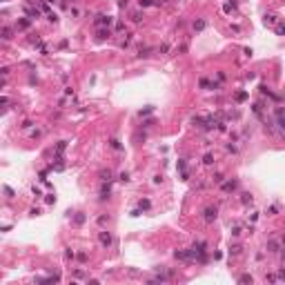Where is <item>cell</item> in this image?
Instances as JSON below:
<instances>
[{
	"label": "cell",
	"instance_id": "cell-40",
	"mask_svg": "<svg viewBox=\"0 0 285 285\" xmlns=\"http://www.w3.org/2000/svg\"><path fill=\"white\" fill-rule=\"evenodd\" d=\"M31 125H34V122H31V120H25V122H22V129H29Z\"/></svg>",
	"mask_w": 285,
	"mask_h": 285
},
{
	"label": "cell",
	"instance_id": "cell-41",
	"mask_svg": "<svg viewBox=\"0 0 285 285\" xmlns=\"http://www.w3.org/2000/svg\"><path fill=\"white\" fill-rule=\"evenodd\" d=\"M5 194H7L9 198H11V196H14V189H11V187H5Z\"/></svg>",
	"mask_w": 285,
	"mask_h": 285
},
{
	"label": "cell",
	"instance_id": "cell-34",
	"mask_svg": "<svg viewBox=\"0 0 285 285\" xmlns=\"http://www.w3.org/2000/svg\"><path fill=\"white\" fill-rule=\"evenodd\" d=\"M151 111H154V107H145V109L140 111V116H147V114H151Z\"/></svg>",
	"mask_w": 285,
	"mask_h": 285
},
{
	"label": "cell",
	"instance_id": "cell-32",
	"mask_svg": "<svg viewBox=\"0 0 285 285\" xmlns=\"http://www.w3.org/2000/svg\"><path fill=\"white\" fill-rule=\"evenodd\" d=\"M118 180H122V183H127V180H129V174H127V172H122V174L118 176Z\"/></svg>",
	"mask_w": 285,
	"mask_h": 285
},
{
	"label": "cell",
	"instance_id": "cell-4",
	"mask_svg": "<svg viewBox=\"0 0 285 285\" xmlns=\"http://www.w3.org/2000/svg\"><path fill=\"white\" fill-rule=\"evenodd\" d=\"M111 180H102V185H100V201H107V198L111 196Z\"/></svg>",
	"mask_w": 285,
	"mask_h": 285
},
{
	"label": "cell",
	"instance_id": "cell-15",
	"mask_svg": "<svg viewBox=\"0 0 285 285\" xmlns=\"http://www.w3.org/2000/svg\"><path fill=\"white\" fill-rule=\"evenodd\" d=\"M109 36H111L109 27H107V29H98V38H100V40H105V38H109Z\"/></svg>",
	"mask_w": 285,
	"mask_h": 285
},
{
	"label": "cell",
	"instance_id": "cell-18",
	"mask_svg": "<svg viewBox=\"0 0 285 285\" xmlns=\"http://www.w3.org/2000/svg\"><path fill=\"white\" fill-rule=\"evenodd\" d=\"M65 147H67V140H60V142H58V147H56V154L60 156L62 151H65Z\"/></svg>",
	"mask_w": 285,
	"mask_h": 285
},
{
	"label": "cell",
	"instance_id": "cell-43",
	"mask_svg": "<svg viewBox=\"0 0 285 285\" xmlns=\"http://www.w3.org/2000/svg\"><path fill=\"white\" fill-rule=\"evenodd\" d=\"M281 261H283V265H285V247L281 250Z\"/></svg>",
	"mask_w": 285,
	"mask_h": 285
},
{
	"label": "cell",
	"instance_id": "cell-11",
	"mask_svg": "<svg viewBox=\"0 0 285 285\" xmlns=\"http://www.w3.org/2000/svg\"><path fill=\"white\" fill-rule=\"evenodd\" d=\"M11 38H14V29H11V27H2V40H11Z\"/></svg>",
	"mask_w": 285,
	"mask_h": 285
},
{
	"label": "cell",
	"instance_id": "cell-6",
	"mask_svg": "<svg viewBox=\"0 0 285 285\" xmlns=\"http://www.w3.org/2000/svg\"><path fill=\"white\" fill-rule=\"evenodd\" d=\"M25 14H27V18H31V20L40 18V11H38V9H34V5H29V2L25 5Z\"/></svg>",
	"mask_w": 285,
	"mask_h": 285
},
{
	"label": "cell",
	"instance_id": "cell-26",
	"mask_svg": "<svg viewBox=\"0 0 285 285\" xmlns=\"http://www.w3.org/2000/svg\"><path fill=\"white\" fill-rule=\"evenodd\" d=\"M69 14H71L74 18H80V9H78V7H71V9H69Z\"/></svg>",
	"mask_w": 285,
	"mask_h": 285
},
{
	"label": "cell",
	"instance_id": "cell-37",
	"mask_svg": "<svg viewBox=\"0 0 285 285\" xmlns=\"http://www.w3.org/2000/svg\"><path fill=\"white\" fill-rule=\"evenodd\" d=\"M74 279H85V274H82L80 270H76V272H74Z\"/></svg>",
	"mask_w": 285,
	"mask_h": 285
},
{
	"label": "cell",
	"instance_id": "cell-16",
	"mask_svg": "<svg viewBox=\"0 0 285 285\" xmlns=\"http://www.w3.org/2000/svg\"><path fill=\"white\" fill-rule=\"evenodd\" d=\"M100 180H111V169H102V172H100Z\"/></svg>",
	"mask_w": 285,
	"mask_h": 285
},
{
	"label": "cell",
	"instance_id": "cell-42",
	"mask_svg": "<svg viewBox=\"0 0 285 285\" xmlns=\"http://www.w3.org/2000/svg\"><path fill=\"white\" fill-rule=\"evenodd\" d=\"M276 276H279V281H285V270H281V272L276 274Z\"/></svg>",
	"mask_w": 285,
	"mask_h": 285
},
{
	"label": "cell",
	"instance_id": "cell-29",
	"mask_svg": "<svg viewBox=\"0 0 285 285\" xmlns=\"http://www.w3.org/2000/svg\"><path fill=\"white\" fill-rule=\"evenodd\" d=\"M241 245H232V247H230V254H241Z\"/></svg>",
	"mask_w": 285,
	"mask_h": 285
},
{
	"label": "cell",
	"instance_id": "cell-30",
	"mask_svg": "<svg viewBox=\"0 0 285 285\" xmlns=\"http://www.w3.org/2000/svg\"><path fill=\"white\" fill-rule=\"evenodd\" d=\"M194 29H198V31H201V29H205V20H198V22H194Z\"/></svg>",
	"mask_w": 285,
	"mask_h": 285
},
{
	"label": "cell",
	"instance_id": "cell-21",
	"mask_svg": "<svg viewBox=\"0 0 285 285\" xmlns=\"http://www.w3.org/2000/svg\"><path fill=\"white\" fill-rule=\"evenodd\" d=\"M74 256H76V254H74V250H71V247L65 250V261H74Z\"/></svg>",
	"mask_w": 285,
	"mask_h": 285
},
{
	"label": "cell",
	"instance_id": "cell-1",
	"mask_svg": "<svg viewBox=\"0 0 285 285\" xmlns=\"http://www.w3.org/2000/svg\"><path fill=\"white\" fill-rule=\"evenodd\" d=\"M98 241H100V245H102V247H111V245H114V239H111V232H107V230H100L98 232Z\"/></svg>",
	"mask_w": 285,
	"mask_h": 285
},
{
	"label": "cell",
	"instance_id": "cell-22",
	"mask_svg": "<svg viewBox=\"0 0 285 285\" xmlns=\"http://www.w3.org/2000/svg\"><path fill=\"white\" fill-rule=\"evenodd\" d=\"M214 163V154H205V158H203V165H212Z\"/></svg>",
	"mask_w": 285,
	"mask_h": 285
},
{
	"label": "cell",
	"instance_id": "cell-35",
	"mask_svg": "<svg viewBox=\"0 0 285 285\" xmlns=\"http://www.w3.org/2000/svg\"><path fill=\"white\" fill-rule=\"evenodd\" d=\"M31 192H34V198H40V189H38V187H36V185H34V187H31Z\"/></svg>",
	"mask_w": 285,
	"mask_h": 285
},
{
	"label": "cell",
	"instance_id": "cell-31",
	"mask_svg": "<svg viewBox=\"0 0 285 285\" xmlns=\"http://www.w3.org/2000/svg\"><path fill=\"white\" fill-rule=\"evenodd\" d=\"M276 212H279V205H272L270 210H267V214H270V216H274V214H276Z\"/></svg>",
	"mask_w": 285,
	"mask_h": 285
},
{
	"label": "cell",
	"instance_id": "cell-23",
	"mask_svg": "<svg viewBox=\"0 0 285 285\" xmlns=\"http://www.w3.org/2000/svg\"><path fill=\"white\" fill-rule=\"evenodd\" d=\"M109 145H111V149H120V140H118V138H111Z\"/></svg>",
	"mask_w": 285,
	"mask_h": 285
},
{
	"label": "cell",
	"instance_id": "cell-27",
	"mask_svg": "<svg viewBox=\"0 0 285 285\" xmlns=\"http://www.w3.org/2000/svg\"><path fill=\"white\" fill-rule=\"evenodd\" d=\"M212 180H214V183H216V185H221V183H223V180H225V178H223V174H214V178H212Z\"/></svg>",
	"mask_w": 285,
	"mask_h": 285
},
{
	"label": "cell",
	"instance_id": "cell-10",
	"mask_svg": "<svg viewBox=\"0 0 285 285\" xmlns=\"http://www.w3.org/2000/svg\"><path fill=\"white\" fill-rule=\"evenodd\" d=\"M29 25H31V18H20V20L16 22L18 29H29Z\"/></svg>",
	"mask_w": 285,
	"mask_h": 285
},
{
	"label": "cell",
	"instance_id": "cell-2",
	"mask_svg": "<svg viewBox=\"0 0 285 285\" xmlns=\"http://www.w3.org/2000/svg\"><path fill=\"white\" fill-rule=\"evenodd\" d=\"M203 218H205V223H214L216 218H218V210H216V205L205 207V210H203Z\"/></svg>",
	"mask_w": 285,
	"mask_h": 285
},
{
	"label": "cell",
	"instance_id": "cell-17",
	"mask_svg": "<svg viewBox=\"0 0 285 285\" xmlns=\"http://www.w3.org/2000/svg\"><path fill=\"white\" fill-rule=\"evenodd\" d=\"M254 279H252V274H241L239 276V283H252Z\"/></svg>",
	"mask_w": 285,
	"mask_h": 285
},
{
	"label": "cell",
	"instance_id": "cell-20",
	"mask_svg": "<svg viewBox=\"0 0 285 285\" xmlns=\"http://www.w3.org/2000/svg\"><path fill=\"white\" fill-rule=\"evenodd\" d=\"M149 47H142V49H138V56H140V58H149Z\"/></svg>",
	"mask_w": 285,
	"mask_h": 285
},
{
	"label": "cell",
	"instance_id": "cell-8",
	"mask_svg": "<svg viewBox=\"0 0 285 285\" xmlns=\"http://www.w3.org/2000/svg\"><path fill=\"white\" fill-rule=\"evenodd\" d=\"M198 85H201L203 89H218V82H210L207 78H201V82H198Z\"/></svg>",
	"mask_w": 285,
	"mask_h": 285
},
{
	"label": "cell",
	"instance_id": "cell-12",
	"mask_svg": "<svg viewBox=\"0 0 285 285\" xmlns=\"http://www.w3.org/2000/svg\"><path fill=\"white\" fill-rule=\"evenodd\" d=\"M252 201H254V196H252V194H247V192L241 194V203H243V205H252Z\"/></svg>",
	"mask_w": 285,
	"mask_h": 285
},
{
	"label": "cell",
	"instance_id": "cell-39",
	"mask_svg": "<svg viewBox=\"0 0 285 285\" xmlns=\"http://www.w3.org/2000/svg\"><path fill=\"white\" fill-rule=\"evenodd\" d=\"M276 34H279V36H285V27H283V25L276 27Z\"/></svg>",
	"mask_w": 285,
	"mask_h": 285
},
{
	"label": "cell",
	"instance_id": "cell-13",
	"mask_svg": "<svg viewBox=\"0 0 285 285\" xmlns=\"http://www.w3.org/2000/svg\"><path fill=\"white\" fill-rule=\"evenodd\" d=\"M138 207H140V210H149V207H151V201H149V198H140V201H138Z\"/></svg>",
	"mask_w": 285,
	"mask_h": 285
},
{
	"label": "cell",
	"instance_id": "cell-5",
	"mask_svg": "<svg viewBox=\"0 0 285 285\" xmlns=\"http://www.w3.org/2000/svg\"><path fill=\"white\" fill-rule=\"evenodd\" d=\"M236 187H239V180H223V183H221V189H223V192H227V194L236 192Z\"/></svg>",
	"mask_w": 285,
	"mask_h": 285
},
{
	"label": "cell",
	"instance_id": "cell-19",
	"mask_svg": "<svg viewBox=\"0 0 285 285\" xmlns=\"http://www.w3.org/2000/svg\"><path fill=\"white\" fill-rule=\"evenodd\" d=\"M151 5H156V0H138V7H151Z\"/></svg>",
	"mask_w": 285,
	"mask_h": 285
},
{
	"label": "cell",
	"instance_id": "cell-36",
	"mask_svg": "<svg viewBox=\"0 0 285 285\" xmlns=\"http://www.w3.org/2000/svg\"><path fill=\"white\" fill-rule=\"evenodd\" d=\"M279 276H276V274H265V281H276Z\"/></svg>",
	"mask_w": 285,
	"mask_h": 285
},
{
	"label": "cell",
	"instance_id": "cell-38",
	"mask_svg": "<svg viewBox=\"0 0 285 285\" xmlns=\"http://www.w3.org/2000/svg\"><path fill=\"white\" fill-rule=\"evenodd\" d=\"M78 261H80V263H85V261H87V254L80 252V254H78Z\"/></svg>",
	"mask_w": 285,
	"mask_h": 285
},
{
	"label": "cell",
	"instance_id": "cell-9",
	"mask_svg": "<svg viewBox=\"0 0 285 285\" xmlns=\"http://www.w3.org/2000/svg\"><path fill=\"white\" fill-rule=\"evenodd\" d=\"M267 252H272V254H276V252H281V245H279V241H267Z\"/></svg>",
	"mask_w": 285,
	"mask_h": 285
},
{
	"label": "cell",
	"instance_id": "cell-24",
	"mask_svg": "<svg viewBox=\"0 0 285 285\" xmlns=\"http://www.w3.org/2000/svg\"><path fill=\"white\" fill-rule=\"evenodd\" d=\"M82 223H85V214H78L74 218V225H82Z\"/></svg>",
	"mask_w": 285,
	"mask_h": 285
},
{
	"label": "cell",
	"instance_id": "cell-3",
	"mask_svg": "<svg viewBox=\"0 0 285 285\" xmlns=\"http://www.w3.org/2000/svg\"><path fill=\"white\" fill-rule=\"evenodd\" d=\"M111 22H114V18L111 16H105V14H98L96 18H94V25H96L98 29H100V27H109Z\"/></svg>",
	"mask_w": 285,
	"mask_h": 285
},
{
	"label": "cell",
	"instance_id": "cell-14",
	"mask_svg": "<svg viewBox=\"0 0 285 285\" xmlns=\"http://www.w3.org/2000/svg\"><path fill=\"white\" fill-rule=\"evenodd\" d=\"M279 20V16H274V14H265V25H274Z\"/></svg>",
	"mask_w": 285,
	"mask_h": 285
},
{
	"label": "cell",
	"instance_id": "cell-44",
	"mask_svg": "<svg viewBox=\"0 0 285 285\" xmlns=\"http://www.w3.org/2000/svg\"><path fill=\"white\" fill-rule=\"evenodd\" d=\"M283 245H285V236H283Z\"/></svg>",
	"mask_w": 285,
	"mask_h": 285
},
{
	"label": "cell",
	"instance_id": "cell-7",
	"mask_svg": "<svg viewBox=\"0 0 285 285\" xmlns=\"http://www.w3.org/2000/svg\"><path fill=\"white\" fill-rule=\"evenodd\" d=\"M274 114H276V125L285 131V111H283V107H276V111H274Z\"/></svg>",
	"mask_w": 285,
	"mask_h": 285
},
{
	"label": "cell",
	"instance_id": "cell-25",
	"mask_svg": "<svg viewBox=\"0 0 285 285\" xmlns=\"http://www.w3.org/2000/svg\"><path fill=\"white\" fill-rule=\"evenodd\" d=\"M236 100H239V102H243L245 98H247V94H245V91H239V94H236V96H234Z\"/></svg>",
	"mask_w": 285,
	"mask_h": 285
},
{
	"label": "cell",
	"instance_id": "cell-33",
	"mask_svg": "<svg viewBox=\"0 0 285 285\" xmlns=\"http://www.w3.org/2000/svg\"><path fill=\"white\" fill-rule=\"evenodd\" d=\"M45 201L51 205V203H56V196H54V194H47V198H45Z\"/></svg>",
	"mask_w": 285,
	"mask_h": 285
},
{
	"label": "cell",
	"instance_id": "cell-28",
	"mask_svg": "<svg viewBox=\"0 0 285 285\" xmlns=\"http://www.w3.org/2000/svg\"><path fill=\"white\" fill-rule=\"evenodd\" d=\"M131 20H134V22H140V20H142V14H140V11L131 14Z\"/></svg>",
	"mask_w": 285,
	"mask_h": 285
}]
</instances>
